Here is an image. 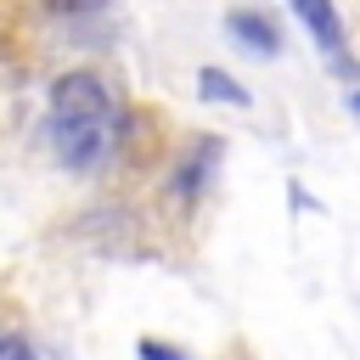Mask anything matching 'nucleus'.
<instances>
[{"mask_svg": "<svg viewBox=\"0 0 360 360\" xmlns=\"http://www.w3.org/2000/svg\"><path fill=\"white\" fill-rule=\"evenodd\" d=\"M51 141L62 152V163L90 169L101 163L107 141H112V96L96 73H62L51 84Z\"/></svg>", "mask_w": 360, "mask_h": 360, "instance_id": "1", "label": "nucleus"}, {"mask_svg": "<svg viewBox=\"0 0 360 360\" xmlns=\"http://www.w3.org/2000/svg\"><path fill=\"white\" fill-rule=\"evenodd\" d=\"M292 11H298V22L315 34V45H321L326 56H343V22H338L332 0H292Z\"/></svg>", "mask_w": 360, "mask_h": 360, "instance_id": "2", "label": "nucleus"}, {"mask_svg": "<svg viewBox=\"0 0 360 360\" xmlns=\"http://www.w3.org/2000/svg\"><path fill=\"white\" fill-rule=\"evenodd\" d=\"M225 28H231L248 51H259V56H276V51H281L276 22H270V17H259V11H231V17H225Z\"/></svg>", "mask_w": 360, "mask_h": 360, "instance_id": "3", "label": "nucleus"}, {"mask_svg": "<svg viewBox=\"0 0 360 360\" xmlns=\"http://www.w3.org/2000/svg\"><path fill=\"white\" fill-rule=\"evenodd\" d=\"M214 158H219V146H214V141H202V146H197V152H191V158H186V163L174 169V180H169V191H174V197H191V191L202 186V174L214 169Z\"/></svg>", "mask_w": 360, "mask_h": 360, "instance_id": "4", "label": "nucleus"}, {"mask_svg": "<svg viewBox=\"0 0 360 360\" xmlns=\"http://www.w3.org/2000/svg\"><path fill=\"white\" fill-rule=\"evenodd\" d=\"M197 84H202V96H208V101H236V107H248V90H242L231 73H219V68H202V73H197Z\"/></svg>", "mask_w": 360, "mask_h": 360, "instance_id": "5", "label": "nucleus"}, {"mask_svg": "<svg viewBox=\"0 0 360 360\" xmlns=\"http://www.w3.org/2000/svg\"><path fill=\"white\" fill-rule=\"evenodd\" d=\"M135 354H141V360H186V349H169V343H158V338H141Z\"/></svg>", "mask_w": 360, "mask_h": 360, "instance_id": "6", "label": "nucleus"}, {"mask_svg": "<svg viewBox=\"0 0 360 360\" xmlns=\"http://www.w3.org/2000/svg\"><path fill=\"white\" fill-rule=\"evenodd\" d=\"M0 360H34V354H28V343H17V338H0Z\"/></svg>", "mask_w": 360, "mask_h": 360, "instance_id": "7", "label": "nucleus"}, {"mask_svg": "<svg viewBox=\"0 0 360 360\" xmlns=\"http://www.w3.org/2000/svg\"><path fill=\"white\" fill-rule=\"evenodd\" d=\"M90 6H101V0H51V11H90Z\"/></svg>", "mask_w": 360, "mask_h": 360, "instance_id": "8", "label": "nucleus"}, {"mask_svg": "<svg viewBox=\"0 0 360 360\" xmlns=\"http://www.w3.org/2000/svg\"><path fill=\"white\" fill-rule=\"evenodd\" d=\"M349 107H354V112H360V96H354V101H349Z\"/></svg>", "mask_w": 360, "mask_h": 360, "instance_id": "9", "label": "nucleus"}]
</instances>
